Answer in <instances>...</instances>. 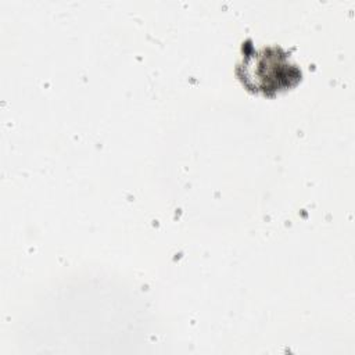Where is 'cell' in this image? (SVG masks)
<instances>
[{"label":"cell","instance_id":"obj_1","mask_svg":"<svg viewBox=\"0 0 355 355\" xmlns=\"http://www.w3.org/2000/svg\"><path fill=\"white\" fill-rule=\"evenodd\" d=\"M247 40L243 46V60L236 73L243 85L255 93L273 96L295 86L301 80V69L290 61V53L280 46L254 49Z\"/></svg>","mask_w":355,"mask_h":355}]
</instances>
